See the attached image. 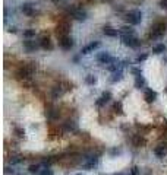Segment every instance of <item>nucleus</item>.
<instances>
[{
    "instance_id": "f257e3e1",
    "label": "nucleus",
    "mask_w": 167,
    "mask_h": 175,
    "mask_svg": "<svg viewBox=\"0 0 167 175\" xmlns=\"http://www.w3.org/2000/svg\"><path fill=\"white\" fill-rule=\"evenodd\" d=\"M35 69H37L35 63H23V64H21L16 69L15 76L18 77V79H29L34 75Z\"/></svg>"
},
{
    "instance_id": "f03ea898",
    "label": "nucleus",
    "mask_w": 167,
    "mask_h": 175,
    "mask_svg": "<svg viewBox=\"0 0 167 175\" xmlns=\"http://www.w3.org/2000/svg\"><path fill=\"white\" fill-rule=\"evenodd\" d=\"M166 22L164 21H158L151 26V32H150V38L156 40V38H161L166 34Z\"/></svg>"
},
{
    "instance_id": "7ed1b4c3",
    "label": "nucleus",
    "mask_w": 167,
    "mask_h": 175,
    "mask_svg": "<svg viewBox=\"0 0 167 175\" xmlns=\"http://www.w3.org/2000/svg\"><path fill=\"white\" fill-rule=\"evenodd\" d=\"M125 19H126V22H128L129 25H138V23H141L142 13H141L139 10H131V12L126 13Z\"/></svg>"
},
{
    "instance_id": "20e7f679",
    "label": "nucleus",
    "mask_w": 167,
    "mask_h": 175,
    "mask_svg": "<svg viewBox=\"0 0 167 175\" xmlns=\"http://www.w3.org/2000/svg\"><path fill=\"white\" fill-rule=\"evenodd\" d=\"M69 31H70V23L67 21H62L59 22V25L56 28V35H57V38L66 37V35H69Z\"/></svg>"
},
{
    "instance_id": "39448f33",
    "label": "nucleus",
    "mask_w": 167,
    "mask_h": 175,
    "mask_svg": "<svg viewBox=\"0 0 167 175\" xmlns=\"http://www.w3.org/2000/svg\"><path fill=\"white\" fill-rule=\"evenodd\" d=\"M69 13L72 15V18H75L76 21H85L87 19V12L84 9H79L75 6H70L69 7Z\"/></svg>"
},
{
    "instance_id": "423d86ee",
    "label": "nucleus",
    "mask_w": 167,
    "mask_h": 175,
    "mask_svg": "<svg viewBox=\"0 0 167 175\" xmlns=\"http://www.w3.org/2000/svg\"><path fill=\"white\" fill-rule=\"evenodd\" d=\"M122 40H123V44H125L126 47H131V48H136V47H139V45H141V41H139L138 38H135L134 35L122 37Z\"/></svg>"
},
{
    "instance_id": "0eeeda50",
    "label": "nucleus",
    "mask_w": 167,
    "mask_h": 175,
    "mask_svg": "<svg viewBox=\"0 0 167 175\" xmlns=\"http://www.w3.org/2000/svg\"><path fill=\"white\" fill-rule=\"evenodd\" d=\"M59 45H60V48H63V50H70L72 47H73V40H72V37H60L59 38Z\"/></svg>"
},
{
    "instance_id": "6e6552de",
    "label": "nucleus",
    "mask_w": 167,
    "mask_h": 175,
    "mask_svg": "<svg viewBox=\"0 0 167 175\" xmlns=\"http://www.w3.org/2000/svg\"><path fill=\"white\" fill-rule=\"evenodd\" d=\"M97 60L100 61L101 64H110L113 61H116V58H113L109 53H101V54L97 55Z\"/></svg>"
},
{
    "instance_id": "1a4fd4ad",
    "label": "nucleus",
    "mask_w": 167,
    "mask_h": 175,
    "mask_svg": "<svg viewBox=\"0 0 167 175\" xmlns=\"http://www.w3.org/2000/svg\"><path fill=\"white\" fill-rule=\"evenodd\" d=\"M65 92H66V88H63V85H56V86L51 89V98L53 99L60 98Z\"/></svg>"
},
{
    "instance_id": "9d476101",
    "label": "nucleus",
    "mask_w": 167,
    "mask_h": 175,
    "mask_svg": "<svg viewBox=\"0 0 167 175\" xmlns=\"http://www.w3.org/2000/svg\"><path fill=\"white\" fill-rule=\"evenodd\" d=\"M154 153H156V156H158V158H164L167 155V143H161L157 147H154Z\"/></svg>"
},
{
    "instance_id": "9b49d317",
    "label": "nucleus",
    "mask_w": 167,
    "mask_h": 175,
    "mask_svg": "<svg viewBox=\"0 0 167 175\" xmlns=\"http://www.w3.org/2000/svg\"><path fill=\"white\" fill-rule=\"evenodd\" d=\"M40 47V44H37L35 41H32V40H26V41H23V48L26 50V51H35L37 48Z\"/></svg>"
},
{
    "instance_id": "f8f14e48",
    "label": "nucleus",
    "mask_w": 167,
    "mask_h": 175,
    "mask_svg": "<svg viewBox=\"0 0 167 175\" xmlns=\"http://www.w3.org/2000/svg\"><path fill=\"white\" fill-rule=\"evenodd\" d=\"M100 47V43L98 41H95V43H91L88 44V45H85L82 50H81V54H89L91 51H94L95 48H98Z\"/></svg>"
},
{
    "instance_id": "ddd939ff",
    "label": "nucleus",
    "mask_w": 167,
    "mask_h": 175,
    "mask_svg": "<svg viewBox=\"0 0 167 175\" xmlns=\"http://www.w3.org/2000/svg\"><path fill=\"white\" fill-rule=\"evenodd\" d=\"M103 34L106 35V37H117L119 35V31L117 29H114V28H111V26H109V25H106V26H103Z\"/></svg>"
},
{
    "instance_id": "4468645a",
    "label": "nucleus",
    "mask_w": 167,
    "mask_h": 175,
    "mask_svg": "<svg viewBox=\"0 0 167 175\" xmlns=\"http://www.w3.org/2000/svg\"><path fill=\"white\" fill-rule=\"evenodd\" d=\"M21 9H22L23 15H26V16H34V15H35V10H34L32 3H23Z\"/></svg>"
},
{
    "instance_id": "2eb2a0df",
    "label": "nucleus",
    "mask_w": 167,
    "mask_h": 175,
    "mask_svg": "<svg viewBox=\"0 0 167 175\" xmlns=\"http://www.w3.org/2000/svg\"><path fill=\"white\" fill-rule=\"evenodd\" d=\"M157 98V93L153 90V89H147L145 90V93H144V99L148 102V104H151V102H154Z\"/></svg>"
},
{
    "instance_id": "dca6fc26",
    "label": "nucleus",
    "mask_w": 167,
    "mask_h": 175,
    "mask_svg": "<svg viewBox=\"0 0 167 175\" xmlns=\"http://www.w3.org/2000/svg\"><path fill=\"white\" fill-rule=\"evenodd\" d=\"M132 143H134L135 147H142L147 142H145V139L141 136V134H135L134 137H132Z\"/></svg>"
},
{
    "instance_id": "f3484780",
    "label": "nucleus",
    "mask_w": 167,
    "mask_h": 175,
    "mask_svg": "<svg viewBox=\"0 0 167 175\" xmlns=\"http://www.w3.org/2000/svg\"><path fill=\"white\" fill-rule=\"evenodd\" d=\"M40 47H43V48H45V50H53V44H51V41H50V38L45 37V35L40 40Z\"/></svg>"
},
{
    "instance_id": "a211bd4d",
    "label": "nucleus",
    "mask_w": 167,
    "mask_h": 175,
    "mask_svg": "<svg viewBox=\"0 0 167 175\" xmlns=\"http://www.w3.org/2000/svg\"><path fill=\"white\" fill-rule=\"evenodd\" d=\"M110 99H111V93H110V92H103L101 98L97 101V105H98V107H101V105H104L106 102H109Z\"/></svg>"
},
{
    "instance_id": "6ab92c4d",
    "label": "nucleus",
    "mask_w": 167,
    "mask_h": 175,
    "mask_svg": "<svg viewBox=\"0 0 167 175\" xmlns=\"http://www.w3.org/2000/svg\"><path fill=\"white\" fill-rule=\"evenodd\" d=\"M119 32L122 34V37H128V35H134L135 31H134V28H132V25H129V26L126 25V26H122V28H120Z\"/></svg>"
},
{
    "instance_id": "aec40b11",
    "label": "nucleus",
    "mask_w": 167,
    "mask_h": 175,
    "mask_svg": "<svg viewBox=\"0 0 167 175\" xmlns=\"http://www.w3.org/2000/svg\"><path fill=\"white\" fill-rule=\"evenodd\" d=\"M164 51H166V45L164 44H157V45L153 47V53L154 54H163Z\"/></svg>"
},
{
    "instance_id": "412c9836",
    "label": "nucleus",
    "mask_w": 167,
    "mask_h": 175,
    "mask_svg": "<svg viewBox=\"0 0 167 175\" xmlns=\"http://www.w3.org/2000/svg\"><path fill=\"white\" fill-rule=\"evenodd\" d=\"M63 129L66 131H76V123H73V121H66V123L63 124Z\"/></svg>"
},
{
    "instance_id": "4be33fe9",
    "label": "nucleus",
    "mask_w": 167,
    "mask_h": 175,
    "mask_svg": "<svg viewBox=\"0 0 167 175\" xmlns=\"http://www.w3.org/2000/svg\"><path fill=\"white\" fill-rule=\"evenodd\" d=\"M145 86V79L142 76H136L135 79V88H138V89H141V88Z\"/></svg>"
},
{
    "instance_id": "5701e85b",
    "label": "nucleus",
    "mask_w": 167,
    "mask_h": 175,
    "mask_svg": "<svg viewBox=\"0 0 167 175\" xmlns=\"http://www.w3.org/2000/svg\"><path fill=\"white\" fill-rule=\"evenodd\" d=\"M113 111H114L116 114H119V115L123 114V107H122V102H120V101H119V102H116V104L113 105Z\"/></svg>"
},
{
    "instance_id": "b1692460",
    "label": "nucleus",
    "mask_w": 167,
    "mask_h": 175,
    "mask_svg": "<svg viewBox=\"0 0 167 175\" xmlns=\"http://www.w3.org/2000/svg\"><path fill=\"white\" fill-rule=\"evenodd\" d=\"M23 161H25V158L23 156H13V158H11V164L15 165V164H22Z\"/></svg>"
},
{
    "instance_id": "393cba45",
    "label": "nucleus",
    "mask_w": 167,
    "mask_h": 175,
    "mask_svg": "<svg viewBox=\"0 0 167 175\" xmlns=\"http://www.w3.org/2000/svg\"><path fill=\"white\" fill-rule=\"evenodd\" d=\"M40 168H41V164H34V165H29V168H28V171H29V172H32V174H35V172H38V171H41Z\"/></svg>"
},
{
    "instance_id": "a878e982",
    "label": "nucleus",
    "mask_w": 167,
    "mask_h": 175,
    "mask_svg": "<svg viewBox=\"0 0 167 175\" xmlns=\"http://www.w3.org/2000/svg\"><path fill=\"white\" fill-rule=\"evenodd\" d=\"M35 37V29H26V31H23V38H32Z\"/></svg>"
},
{
    "instance_id": "bb28decb",
    "label": "nucleus",
    "mask_w": 167,
    "mask_h": 175,
    "mask_svg": "<svg viewBox=\"0 0 167 175\" xmlns=\"http://www.w3.org/2000/svg\"><path fill=\"white\" fill-rule=\"evenodd\" d=\"M122 79H123L122 72H116V73L113 75V77H111V82H119V80H122Z\"/></svg>"
},
{
    "instance_id": "cd10ccee",
    "label": "nucleus",
    "mask_w": 167,
    "mask_h": 175,
    "mask_svg": "<svg viewBox=\"0 0 167 175\" xmlns=\"http://www.w3.org/2000/svg\"><path fill=\"white\" fill-rule=\"evenodd\" d=\"M13 131H15V134H16L18 137H23V136H25V131H23V129H21V127H15Z\"/></svg>"
},
{
    "instance_id": "c85d7f7f",
    "label": "nucleus",
    "mask_w": 167,
    "mask_h": 175,
    "mask_svg": "<svg viewBox=\"0 0 167 175\" xmlns=\"http://www.w3.org/2000/svg\"><path fill=\"white\" fill-rule=\"evenodd\" d=\"M85 82H87L88 85H94V83L97 82V79H95V77H94V76H91V75H89V76H87V79H85Z\"/></svg>"
},
{
    "instance_id": "c756f323",
    "label": "nucleus",
    "mask_w": 167,
    "mask_h": 175,
    "mask_svg": "<svg viewBox=\"0 0 167 175\" xmlns=\"http://www.w3.org/2000/svg\"><path fill=\"white\" fill-rule=\"evenodd\" d=\"M37 175H54V174H53V171H51V169L45 168V169H41V172H40V174H37Z\"/></svg>"
},
{
    "instance_id": "7c9ffc66",
    "label": "nucleus",
    "mask_w": 167,
    "mask_h": 175,
    "mask_svg": "<svg viewBox=\"0 0 167 175\" xmlns=\"http://www.w3.org/2000/svg\"><path fill=\"white\" fill-rule=\"evenodd\" d=\"M131 175H139V168L138 166H132L131 168Z\"/></svg>"
},
{
    "instance_id": "2f4dec72",
    "label": "nucleus",
    "mask_w": 167,
    "mask_h": 175,
    "mask_svg": "<svg viewBox=\"0 0 167 175\" xmlns=\"http://www.w3.org/2000/svg\"><path fill=\"white\" fill-rule=\"evenodd\" d=\"M147 57H148V55H147V54L138 55V58H136V61H138V63H141V61H144V60H147Z\"/></svg>"
},
{
    "instance_id": "473e14b6",
    "label": "nucleus",
    "mask_w": 167,
    "mask_h": 175,
    "mask_svg": "<svg viewBox=\"0 0 167 175\" xmlns=\"http://www.w3.org/2000/svg\"><path fill=\"white\" fill-rule=\"evenodd\" d=\"M160 7L167 10V0H160Z\"/></svg>"
},
{
    "instance_id": "72a5a7b5",
    "label": "nucleus",
    "mask_w": 167,
    "mask_h": 175,
    "mask_svg": "<svg viewBox=\"0 0 167 175\" xmlns=\"http://www.w3.org/2000/svg\"><path fill=\"white\" fill-rule=\"evenodd\" d=\"M132 73L136 75V76H141V70L139 69H132Z\"/></svg>"
},
{
    "instance_id": "f704fd0d",
    "label": "nucleus",
    "mask_w": 167,
    "mask_h": 175,
    "mask_svg": "<svg viewBox=\"0 0 167 175\" xmlns=\"http://www.w3.org/2000/svg\"><path fill=\"white\" fill-rule=\"evenodd\" d=\"M9 32H13V34H15V32H16V28H11V29H9Z\"/></svg>"
},
{
    "instance_id": "c9c22d12",
    "label": "nucleus",
    "mask_w": 167,
    "mask_h": 175,
    "mask_svg": "<svg viewBox=\"0 0 167 175\" xmlns=\"http://www.w3.org/2000/svg\"><path fill=\"white\" fill-rule=\"evenodd\" d=\"M114 175H123V174H120V172H119V174H114Z\"/></svg>"
},
{
    "instance_id": "e433bc0d",
    "label": "nucleus",
    "mask_w": 167,
    "mask_h": 175,
    "mask_svg": "<svg viewBox=\"0 0 167 175\" xmlns=\"http://www.w3.org/2000/svg\"><path fill=\"white\" fill-rule=\"evenodd\" d=\"M166 129H167V123H166Z\"/></svg>"
},
{
    "instance_id": "4c0bfd02",
    "label": "nucleus",
    "mask_w": 167,
    "mask_h": 175,
    "mask_svg": "<svg viewBox=\"0 0 167 175\" xmlns=\"http://www.w3.org/2000/svg\"><path fill=\"white\" fill-rule=\"evenodd\" d=\"M166 92H167V88H166Z\"/></svg>"
}]
</instances>
